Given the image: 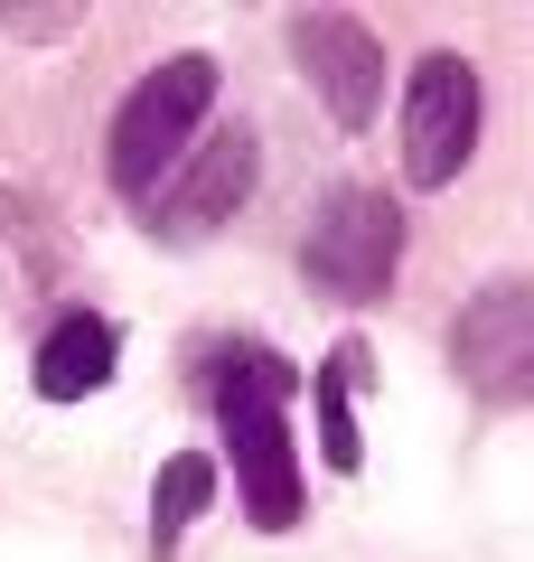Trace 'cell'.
Wrapping results in <instances>:
<instances>
[{"label": "cell", "mask_w": 534, "mask_h": 562, "mask_svg": "<svg viewBox=\"0 0 534 562\" xmlns=\"http://www.w3.org/2000/svg\"><path fill=\"white\" fill-rule=\"evenodd\" d=\"M300 394V375L281 357H235L216 384V422L225 441H235V487H244V516L263 525V535H281V525H300V460H291V422H281V403Z\"/></svg>", "instance_id": "cell-1"}, {"label": "cell", "mask_w": 534, "mask_h": 562, "mask_svg": "<svg viewBox=\"0 0 534 562\" xmlns=\"http://www.w3.org/2000/svg\"><path fill=\"white\" fill-rule=\"evenodd\" d=\"M207 103H216V57H159L151 76L122 94L113 113V150H103V169H113L122 198H159V179H169L178 160H188V132L207 122Z\"/></svg>", "instance_id": "cell-2"}, {"label": "cell", "mask_w": 534, "mask_h": 562, "mask_svg": "<svg viewBox=\"0 0 534 562\" xmlns=\"http://www.w3.org/2000/svg\"><path fill=\"white\" fill-rule=\"evenodd\" d=\"M478 113H488L478 66L450 57V47H432V57L403 76V179L413 188H450L459 169L478 160Z\"/></svg>", "instance_id": "cell-3"}, {"label": "cell", "mask_w": 534, "mask_h": 562, "mask_svg": "<svg viewBox=\"0 0 534 562\" xmlns=\"http://www.w3.org/2000/svg\"><path fill=\"white\" fill-rule=\"evenodd\" d=\"M394 262H403V216L376 188H337L310 216V235H300V272H310L329 301H385Z\"/></svg>", "instance_id": "cell-4"}, {"label": "cell", "mask_w": 534, "mask_h": 562, "mask_svg": "<svg viewBox=\"0 0 534 562\" xmlns=\"http://www.w3.org/2000/svg\"><path fill=\"white\" fill-rule=\"evenodd\" d=\"M450 366L478 403H525L534 394V291L525 281H488L450 319Z\"/></svg>", "instance_id": "cell-5"}, {"label": "cell", "mask_w": 534, "mask_h": 562, "mask_svg": "<svg viewBox=\"0 0 534 562\" xmlns=\"http://www.w3.org/2000/svg\"><path fill=\"white\" fill-rule=\"evenodd\" d=\"M291 57L300 76H310V94L329 103L337 132H366L385 103V47L366 20H347V10H291Z\"/></svg>", "instance_id": "cell-6"}, {"label": "cell", "mask_w": 534, "mask_h": 562, "mask_svg": "<svg viewBox=\"0 0 534 562\" xmlns=\"http://www.w3.org/2000/svg\"><path fill=\"white\" fill-rule=\"evenodd\" d=\"M254 169H263V160H254V132H216V140L198 150V169H188L169 198H151V206H159L151 235H159V244H207L244 198H254Z\"/></svg>", "instance_id": "cell-7"}, {"label": "cell", "mask_w": 534, "mask_h": 562, "mask_svg": "<svg viewBox=\"0 0 534 562\" xmlns=\"http://www.w3.org/2000/svg\"><path fill=\"white\" fill-rule=\"evenodd\" d=\"M113 357H122L113 319H94V310H66V319L47 328V347H38V394H47V403H85V394H103V384H113Z\"/></svg>", "instance_id": "cell-8"}, {"label": "cell", "mask_w": 534, "mask_h": 562, "mask_svg": "<svg viewBox=\"0 0 534 562\" xmlns=\"http://www.w3.org/2000/svg\"><path fill=\"white\" fill-rule=\"evenodd\" d=\"M207 497H216V460H207V450H178V460H159V487H151V543H159V562H169L178 535L207 516Z\"/></svg>", "instance_id": "cell-9"}, {"label": "cell", "mask_w": 534, "mask_h": 562, "mask_svg": "<svg viewBox=\"0 0 534 562\" xmlns=\"http://www.w3.org/2000/svg\"><path fill=\"white\" fill-rule=\"evenodd\" d=\"M356 375H366V347H337V357L329 366H319V384H310V403H319V460H329V469H356V460H366V441H356Z\"/></svg>", "instance_id": "cell-10"}]
</instances>
